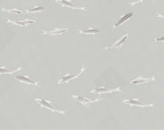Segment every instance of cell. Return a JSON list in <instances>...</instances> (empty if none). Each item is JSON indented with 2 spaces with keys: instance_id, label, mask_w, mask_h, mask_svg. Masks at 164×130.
<instances>
[{
  "instance_id": "obj_1",
  "label": "cell",
  "mask_w": 164,
  "mask_h": 130,
  "mask_svg": "<svg viewBox=\"0 0 164 130\" xmlns=\"http://www.w3.org/2000/svg\"><path fill=\"white\" fill-rule=\"evenodd\" d=\"M35 101L40 104V106H41V108L44 107L46 109H49L50 110H51L52 112H54V111H55V112L63 114L64 115L67 116L65 114V113L67 112V111H62V110H59L56 109L55 107H53L52 105H51V103H52V102L51 101H44V100L39 99V98L35 99Z\"/></svg>"
},
{
  "instance_id": "obj_2",
  "label": "cell",
  "mask_w": 164,
  "mask_h": 130,
  "mask_svg": "<svg viewBox=\"0 0 164 130\" xmlns=\"http://www.w3.org/2000/svg\"><path fill=\"white\" fill-rule=\"evenodd\" d=\"M84 66H85V65L84 64L81 70V71H80L78 74H71V75H70V73H68L66 74L64 77H63L59 81L58 83V85H60V84H63V83H66L67 84H68V82H69V81L72 80L74 78H78V76H79L81 74H82V73L84 72V70H85V69H86V68L87 67H86V68H84Z\"/></svg>"
},
{
  "instance_id": "obj_3",
  "label": "cell",
  "mask_w": 164,
  "mask_h": 130,
  "mask_svg": "<svg viewBox=\"0 0 164 130\" xmlns=\"http://www.w3.org/2000/svg\"><path fill=\"white\" fill-rule=\"evenodd\" d=\"M73 97L74 98L75 101H78L80 102L82 104H83L84 106H86L87 108H90V107L87 106V105L90 106L89 104H87L88 103H95L96 102L99 101H101V100H103L104 98H102L101 99H99L100 96V95L98 98L96 100H95V101H92V100H89L88 98H85V97H82V96H73Z\"/></svg>"
},
{
  "instance_id": "obj_4",
  "label": "cell",
  "mask_w": 164,
  "mask_h": 130,
  "mask_svg": "<svg viewBox=\"0 0 164 130\" xmlns=\"http://www.w3.org/2000/svg\"><path fill=\"white\" fill-rule=\"evenodd\" d=\"M139 98H136L133 100H126L123 101V102L127 104H129L131 107H132V106H138V107H141L142 108H144V107H151L156 108L155 106H153V104H146L143 103L138 101Z\"/></svg>"
},
{
  "instance_id": "obj_5",
  "label": "cell",
  "mask_w": 164,
  "mask_h": 130,
  "mask_svg": "<svg viewBox=\"0 0 164 130\" xmlns=\"http://www.w3.org/2000/svg\"><path fill=\"white\" fill-rule=\"evenodd\" d=\"M122 87H119L117 88L116 89H108L107 88H105V87H101L98 88L97 89H94V90H92L91 91V93H95V94H98L99 95L102 94H106V93H111L112 94L113 92H117V91H120V92H123V91L121 90L120 88Z\"/></svg>"
},
{
  "instance_id": "obj_6",
  "label": "cell",
  "mask_w": 164,
  "mask_h": 130,
  "mask_svg": "<svg viewBox=\"0 0 164 130\" xmlns=\"http://www.w3.org/2000/svg\"><path fill=\"white\" fill-rule=\"evenodd\" d=\"M128 34H127L124 36H122L120 39L117 41H116L115 43L112 45L110 47H107L104 46V49H102V50H110V49H114V48H117V51H119L120 49H121L123 43L125 42V40L127 39V37H128Z\"/></svg>"
},
{
  "instance_id": "obj_7",
  "label": "cell",
  "mask_w": 164,
  "mask_h": 130,
  "mask_svg": "<svg viewBox=\"0 0 164 130\" xmlns=\"http://www.w3.org/2000/svg\"><path fill=\"white\" fill-rule=\"evenodd\" d=\"M55 1L61 4L62 7H66L73 9V10L77 9L83 10L84 11H87L85 9V8H87L75 6L74 4L71 3V0H55Z\"/></svg>"
},
{
  "instance_id": "obj_8",
  "label": "cell",
  "mask_w": 164,
  "mask_h": 130,
  "mask_svg": "<svg viewBox=\"0 0 164 130\" xmlns=\"http://www.w3.org/2000/svg\"><path fill=\"white\" fill-rule=\"evenodd\" d=\"M29 75L24 76H15V78L18 80V81L20 82L21 83H25V84H28V85H35V86H38V87H40V86H38V84L42 83V82L33 81L31 80L30 79H29Z\"/></svg>"
},
{
  "instance_id": "obj_9",
  "label": "cell",
  "mask_w": 164,
  "mask_h": 130,
  "mask_svg": "<svg viewBox=\"0 0 164 130\" xmlns=\"http://www.w3.org/2000/svg\"><path fill=\"white\" fill-rule=\"evenodd\" d=\"M7 20L8 21L7 22L13 24V25H19L21 27H28L29 25L35 22V21H34V20H30V19H25V20H23V21H11V20H10L8 18H7Z\"/></svg>"
},
{
  "instance_id": "obj_10",
  "label": "cell",
  "mask_w": 164,
  "mask_h": 130,
  "mask_svg": "<svg viewBox=\"0 0 164 130\" xmlns=\"http://www.w3.org/2000/svg\"><path fill=\"white\" fill-rule=\"evenodd\" d=\"M155 77H156V75L153 76V77H152L151 78H144L142 77V76H140L137 78L131 81V84H136V85L138 86L140 84H144L145 83H148L149 82L156 81L157 80L155 79Z\"/></svg>"
},
{
  "instance_id": "obj_11",
  "label": "cell",
  "mask_w": 164,
  "mask_h": 130,
  "mask_svg": "<svg viewBox=\"0 0 164 130\" xmlns=\"http://www.w3.org/2000/svg\"><path fill=\"white\" fill-rule=\"evenodd\" d=\"M134 14H135L134 12H131V13L127 14V15H125V16H120V17H122V18H121V20H120L115 25H114L113 26H112V27L113 28V30L115 28H117V27H119L120 25H123V24L124 23L128 21V20H130L131 17Z\"/></svg>"
},
{
  "instance_id": "obj_12",
  "label": "cell",
  "mask_w": 164,
  "mask_h": 130,
  "mask_svg": "<svg viewBox=\"0 0 164 130\" xmlns=\"http://www.w3.org/2000/svg\"><path fill=\"white\" fill-rule=\"evenodd\" d=\"M54 30L51 31H46L42 30V31H43L44 33L41 34V35L48 34V35H52V36L55 35H60L61 36V34L67 31L68 30V29H59L55 28H54Z\"/></svg>"
},
{
  "instance_id": "obj_13",
  "label": "cell",
  "mask_w": 164,
  "mask_h": 130,
  "mask_svg": "<svg viewBox=\"0 0 164 130\" xmlns=\"http://www.w3.org/2000/svg\"><path fill=\"white\" fill-rule=\"evenodd\" d=\"M22 65L20 66L18 69L16 70H9V69H6V66H3L0 68V75L2 74H13L14 73H16V72H18L20 70H23V69L24 68H21V66Z\"/></svg>"
},
{
  "instance_id": "obj_14",
  "label": "cell",
  "mask_w": 164,
  "mask_h": 130,
  "mask_svg": "<svg viewBox=\"0 0 164 130\" xmlns=\"http://www.w3.org/2000/svg\"><path fill=\"white\" fill-rule=\"evenodd\" d=\"M89 29L87 30L82 31L78 29L79 31H80V33H79L78 34H85L86 35H89V34H93V35H95V34H97V33H100V31L99 30L95 29H93L92 28H90L89 27Z\"/></svg>"
},
{
  "instance_id": "obj_15",
  "label": "cell",
  "mask_w": 164,
  "mask_h": 130,
  "mask_svg": "<svg viewBox=\"0 0 164 130\" xmlns=\"http://www.w3.org/2000/svg\"><path fill=\"white\" fill-rule=\"evenodd\" d=\"M35 8H33V9L30 10H24V11H26V13H24V14H28V13H37V12H40L42 11H43L44 10L45 8L43 7H38L37 6H34Z\"/></svg>"
},
{
  "instance_id": "obj_16",
  "label": "cell",
  "mask_w": 164,
  "mask_h": 130,
  "mask_svg": "<svg viewBox=\"0 0 164 130\" xmlns=\"http://www.w3.org/2000/svg\"><path fill=\"white\" fill-rule=\"evenodd\" d=\"M2 11H3V12H7L8 13H12V14H23L22 11H20L19 10L17 9L16 8L12 9L7 10L6 9L3 8L2 7Z\"/></svg>"
},
{
  "instance_id": "obj_17",
  "label": "cell",
  "mask_w": 164,
  "mask_h": 130,
  "mask_svg": "<svg viewBox=\"0 0 164 130\" xmlns=\"http://www.w3.org/2000/svg\"><path fill=\"white\" fill-rule=\"evenodd\" d=\"M154 39H155V41H153V43H156V42H163L164 41V36L161 38H157V39L154 38Z\"/></svg>"
},
{
  "instance_id": "obj_18",
  "label": "cell",
  "mask_w": 164,
  "mask_h": 130,
  "mask_svg": "<svg viewBox=\"0 0 164 130\" xmlns=\"http://www.w3.org/2000/svg\"><path fill=\"white\" fill-rule=\"evenodd\" d=\"M143 1H144V0H137V1H135V2L130 3V4H131V6L130 7H129V8L131 7L132 6H134V5H135V4H136V3H137L138 2H143Z\"/></svg>"
},
{
  "instance_id": "obj_19",
  "label": "cell",
  "mask_w": 164,
  "mask_h": 130,
  "mask_svg": "<svg viewBox=\"0 0 164 130\" xmlns=\"http://www.w3.org/2000/svg\"><path fill=\"white\" fill-rule=\"evenodd\" d=\"M157 15H158V16H156V17H162V18H164V16H163V15H160V14H157Z\"/></svg>"
},
{
  "instance_id": "obj_20",
  "label": "cell",
  "mask_w": 164,
  "mask_h": 130,
  "mask_svg": "<svg viewBox=\"0 0 164 130\" xmlns=\"http://www.w3.org/2000/svg\"><path fill=\"white\" fill-rule=\"evenodd\" d=\"M2 101H0V103H1V102Z\"/></svg>"
}]
</instances>
